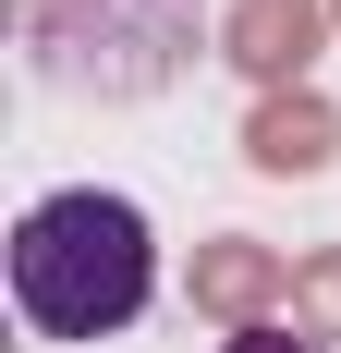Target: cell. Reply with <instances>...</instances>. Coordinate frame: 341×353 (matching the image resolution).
I'll list each match as a JSON object with an SVG mask.
<instances>
[{
    "instance_id": "cell-1",
    "label": "cell",
    "mask_w": 341,
    "mask_h": 353,
    "mask_svg": "<svg viewBox=\"0 0 341 353\" xmlns=\"http://www.w3.org/2000/svg\"><path fill=\"white\" fill-rule=\"evenodd\" d=\"M12 305L49 341H110L159 305V232H146L135 195H98V183H61L12 219Z\"/></svg>"
},
{
    "instance_id": "cell-2",
    "label": "cell",
    "mask_w": 341,
    "mask_h": 353,
    "mask_svg": "<svg viewBox=\"0 0 341 353\" xmlns=\"http://www.w3.org/2000/svg\"><path fill=\"white\" fill-rule=\"evenodd\" d=\"M220 353H317V341H293V329H232Z\"/></svg>"
}]
</instances>
